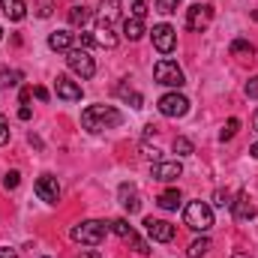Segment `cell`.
I'll use <instances>...</instances> for the list:
<instances>
[{"label": "cell", "mask_w": 258, "mask_h": 258, "mask_svg": "<svg viewBox=\"0 0 258 258\" xmlns=\"http://www.w3.org/2000/svg\"><path fill=\"white\" fill-rule=\"evenodd\" d=\"M117 12H120V3H117V0H99V21L114 24Z\"/></svg>", "instance_id": "obj_19"}, {"label": "cell", "mask_w": 258, "mask_h": 258, "mask_svg": "<svg viewBox=\"0 0 258 258\" xmlns=\"http://www.w3.org/2000/svg\"><path fill=\"white\" fill-rule=\"evenodd\" d=\"M36 15H39V18H48V15H51V0H39V3H36Z\"/></svg>", "instance_id": "obj_33"}, {"label": "cell", "mask_w": 258, "mask_h": 258, "mask_svg": "<svg viewBox=\"0 0 258 258\" xmlns=\"http://www.w3.org/2000/svg\"><path fill=\"white\" fill-rule=\"evenodd\" d=\"M147 15V3L144 0H135L132 3V18H144Z\"/></svg>", "instance_id": "obj_32"}, {"label": "cell", "mask_w": 258, "mask_h": 258, "mask_svg": "<svg viewBox=\"0 0 258 258\" xmlns=\"http://www.w3.org/2000/svg\"><path fill=\"white\" fill-rule=\"evenodd\" d=\"M153 45H156L159 54H171L174 45H177L174 27H171V24H156V27H153Z\"/></svg>", "instance_id": "obj_7"}, {"label": "cell", "mask_w": 258, "mask_h": 258, "mask_svg": "<svg viewBox=\"0 0 258 258\" xmlns=\"http://www.w3.org/2000/svg\"><path fill=\"white\" fill-rule=\"evenodd\" d=\"M228 51H231L234 57H252V54H255V45H252L249 39H234V42L228 45Z\"/></svg>", "instance_id": "obj_20"}, {"label": "cell", "mask_w": 258, "mask_h": 258, "mask_svg": "<svg viewBox=\"0 0 258 258\" xmlns=\"http://www.w3.org/2000/svg\"><path fill=\"white\" fill-rule=\"evenodd\" d=\"M0 39H3V27H0Z\"/></svg>", "instance_id": "obj_43"}, {"label": "cell", "mask_w": 258, "mask_h": 258, "mask_svg": "<svg viewBox=\"0 0 258 258\" xmlns=\"http://www.w3.org/2000/svg\"><path fill=\"white\" fill-rule=\"evenodd\" d=\"M156 201H159L162 210H177V207H180V189H165Z\"/></svg>", "instance_id": "obj_21"}, {"label": "cell", "mask_w": 258, "mask_h": 258, "mask_svg": "<svg viewBox=\"0 0 258 258\" xmlns=\"http://www.w3.org/2000/svg\"><path fill=\"white\" fill-rule=\"evenodd\" d=\"M210 18H213V6H207V3H192L186 9V27L189 30H204L210 24Z\"/></svg>", "instance_id": "obj_8"}, {"label": "cell", "mask_w": 258, "mask_h": 258, "mask_svg": "<svg viewBox=\"0 0 258 258\" xmlns=\"http://www.w3.org/2000/svg\"><path fill=\"white\" fill-rule=\"evenodd\" d=\"M117 96H120V99H126V102H132V108H141V93H135V90L126 87V84H120V87H117Z\"/></svg>", "instance_id": "obj_25"}, {"label": "cell", "mask_w": 258, "mask_h": 258, "mask_svg": "<svg viewBox=\"0 0 258 258\" xmlns=\"http://www.w3.org/2000/svg\"><path fill=\"white\" fill-rule=\"evenodd\" d=\"M123 123V114L114 105H90L81 111V126L87 132H102V129H114Z\"/></svg>", "instance_id": "obj_1"}, {"label": "cell", "mask_w": 258, "mask_h": 258, "mask_svg": "<svg viewBox=\"0 0 258 258\" xmlns=\"http://www.w3.org/2000/svg\"><path fill=\"white\" fill-rule=\"evenodd\" d=\"M156 108H159V114H165V117H183V114L189 111V99H186L183 93H165V96H159Z\"/></svg>", "instance_id": "obj_6"}, {"label": "cell", "mask_w": 258, "mask_h": 258, "mask_svg": "<svg viewBox=\"0 0 258 258\" xmlns=\"http://www.w3.org/2000/svg\"><path fill=\"white\" fill-rule=\"evenodd\" d=\"M144 228H147V234L153 237V240H159V243H171L174 240V234H177V228L171 225V222H165V219H144Z\"/></svg>", "instance_id": "obj_9"}, {"label": "cell", "mask_w": 258, "mask_h": 258, "mask_svg": "<svg viewBox=\"0 0 258 258\" xmlns=\"http://www.w3.org/2000/svg\"><path fill=\"white\" fill-rule=\"evenodd\" d=\"M66 63H69V69H72L75 75H81V78H93V75H96V60H93L90 51H84V48H69V51H66Z\"/></svg>", "instance_id": "obj_4"}, {"label": "cell", "mask_w": 258, "mask_h": 258, "mask_svg": "<svg viewBox=\"0 0 258 258\" xmlns=\"http://www.w3.org/2000/svg\"><path fill=\"white\" fill-rule=\"evenodd\" d=\"M33 189H36V195H39L45 204H57V201H60V183H57V177H51V174H42Z\"/></svg>", "instance_id": "obj_10"}, {"label": "cell", "mask_w": 258, "mask_h": 258, "mask_svg": "<svg viewBox=\"0 0 258 258\" xmlns=\"http://www.w3.org/2000/svg\"><path fill=\"white\" fill-rule=\"evenodd\" d=\"M111 231H114L117 237H123V240H129V237L135 234V228L129 225L126 219H114V222H111Z\"/></svg>", "instance_id": "obj_26"}, {"label": "cell", "mask_w": 258, "mask_h": 258, "mask_svg": "<svg viewBox=\"0 0 258 258\" xmlns=\"http://www.w3.org/2000/svg\"><path fill=\"white\" fill-rule=\"evenodd\" d=\"M87 21H90V9L87 6H72L69 9V24L72 27H84Z\"/></svg>", "instance_id": "obj_22"}, {"label": "cell", "mask_w": 258, "mask_h": 258, "mask_svg": "<svg viewBox=\"0 0 258 258\" xmlns=\"http://www.w3.org/2000/svg\"><path fill=\"white\" fill-rule=\"evenodd\" d=\"M183 222L192 231H210L213 228V210L204 201H189L186 210H183Z\"/></svg>", "instance_id": "obj_3"}, {"label": "cell", "mask_w": 258, "mask_h": 258, "mask_svg": "<svg viewBox=\"0 0 258 258\" xmlns=\"http://www.w3.org/2000/svg\"><path fill=\"white\" fill-rule=\"evenodd\" d=\"M93 42L102 45V48H114V45H117V33H114V27L105 24V21H99V24H96V33H93Z\"/></svg>", "instance_id": "obj_15"}, {"label": "cell", "mask_w": 258, "mask_h": 258, "mask_svg": "<svg viewBox=\"0 0 258 258\" xmlns=\"http://www.w3.org/2000/svg\"><path fill=\"white\" fill-rule=\"evenodd\" d=\"M150 174H153V180H162V183H171V180H177V177L183 174V165H180L177 159H168V162H156Z\"/></svg>", "instance_id": "obj_12"}, {"label": "cell", "mask_w": 258, "mask_h": 258, "mask_svg": "<svg viewBox=\"0 0 258 258\" xmlns=\"http://www.w3.org/2000/svg\"><path fill=\"white\" fill-rule=\"evenodd\" d=\"M237 129H240V120H237V117H231V120H228V123L222 126L219 138H222V141H228V138H234V135H237Z\"/></svg>", "instance_id": "obj_28"}, {"label": "cell", "mask_w": 258, "mask_h": 258, "mask_svg": "<svg viewBox=\"0 0 258 258\" xmlns=\"http://www.w3.org/2000/svg\"><path fill=\"white\" fill-rule=\"evenodd\" d=\"M42 258H48V255H42Z\"/></svg>", "instance_id": "obj_44"}, {"label": "cell", "mask_w": 258, "mask_h": 258, "mask_svg": "<svg viewBox=\"0 0 258 258\" xmlns=\"http://www.w3.org/2000/svg\"><path fill=\"white\" fill-rule=\"evenodd\" d=\"M18 183H21V174H18L15 168H12V171H6V177H3V186H6V189H15Z\"/></svg>", "instance_id": "obj_31"}, {"label": "cell", "mask_w": 258, "mask_h": 258, "mask_svg": "<svg viewBox=\"0 0 258 258\" xmlns=\"http://www.w3.org/2000/svg\"><path fill=\"white\" fill-rule=\"evenodd\" d=\"M252 129L258 132V108H255V114H252Z\"/></svg>", "instance_id": "obj_40"}, {"label": "cell", "mask_w": 258, "mask_h": 258, "mask_svg": "<svg viewBox=\"0 0 258 258\" xmlns=\"http://www.w3.org/2000/svg\"><path fill=\"white\" fill-rule=\"evenodd\" d=\"M117 195H120V204H123V210H126V213H138V210H141V201H138V189H135L132 183H120Z\"/></svg>", "instance_id": "obj_14"}, {"label": "cell", "mask_w": 258, "mask_h": 258, "mask_svg": "<svg viewBox=\"0 0 258 258\" xmlns=\"http://www.w3.org/2000/svg\"><path fill=\"white\" fill-rule=\"evenodd\" d=\"M105 222H99V219H87V222H78L75 228H72V240L75 243H84V246H99L102 240H105Z\"/></svg>", "instance_id": "obj_2"}, {"label": "cell", "mask_w": 258, "mask_h": 258, "mask_svg": "<svg viewBox=\"0 0 258 258\" xmlns=\"http://www.w3.org/2000/svg\"><path fill=\"white\" fill-rule=\"evenodd\" d=\"M81 258H99V252H96V249H90V252H84Z\"/></svg>", "instance_id": "obj_39"}, {"label": "cell", "mask_w": 258, "mask_h": 258, "mask_svg": "<svg viewBox=\"0 0 258 258\" xmlns=\"http://www.w3.org/2000/svg\"><path fill=\"white\" fill-rule=\"evenodd\" d=\"M153 75H156V81L165 84V87H183V84H186L183 69L174 63V60H159V63L153 66Z\"/></svg>", "instance_id": "obj_5"}, {"label": "cell", "mask_w": 258, "mask_h": 258, "mask_svg": "<svg viewBox=\"0 0 258 258\" xmlns=\"http://www.w3.org/2000/svg\"><path fill=\"white\" fill-rule=\"evenodd\" d=\"M6 141H9V123H6V120L0 117V147H3Z\"/></svg>", "instance_id": "obj_35"}, {"label": "cell", "mask_w": 258, "mask_h": 258, "mask_svg": "<svg viewBox=\"0 0 258 258\" xmlns=\"http://www.w3.org/2000/svg\"><path fill=\"white\" fill-rule=\"evenodd\" d=\"M177 6H180V0H156V9H159L162 15H171V12H177Z\"/></svg>", "instance_id": "obj_29"}, {"label": "cell", "mask_w": 258, "mask_h": 258, "mask_svg": "<svg viewBox=\"0 0 258 258\" xmlns=\"http://www.w3.org/2000/svg\"><path fill=\"white\" fill-rule=\"evenodd\" d=\"M72 39H75V33H69V30H54V33L48 36V48H51V51H69V48H72Z\"/></svg>", "instance_id": "obj_16"}, {"label": "cell", "mask_w": 258, "mask_h": 258, "mask_svg": "<svg viewBox=\"0 0 258 258\" xmlns=\"http://www.w3.org/2000/svg\"><path fill=\"white\" fill-rule=\"evenodd\" d=\"M246 96H249V99H258V75L246 81Z\"/></svg>", "instance_id": "obj_34"}, {"label": "cell", "mask_w": 258, "mask_h": 258, "mask_svg": "<svg viewBox=\"0 0 258 258\" xmlns=\"http://www.w3.org/2000/svg\"><path fill=\"white\" fill-rule=\"evenodd\" d=\"M231 213H234V219H240V222H249V219H255V204H252V198L246 189H240L237 198L231 201Z\"/></svg>", "instance_id": "obj_11"}, {"label": "cell", "mask_w": 258, "mask_h": 258, "mask_svg": "<svg viewBox=\"0 0 258 258\" xmlns=\"http://www.w3.org/2000/svg\"><path fill=\"white\" fill-rule=\"evenodd\" d=\"M0 9L12 18V21H21L27 15V3L24 0H0Z\"/></svg>", "instance_id": "obj_17"}, {"label": "cell", "mask_w": 258, "mask_h": 258, "mask_svg": "<svg viewBox=\"0 0 258 258\" xmlns=\"http://www.w3.org/2000/svg\"><path fill=\"white\" fill-rule=\"evenodd\" d=\"M231 258H249V255H243V252H237V255H231Z\"/></svg>", "instance_id": "obj_42"}, {"label": "cell", "mask_w": 258, "mask_h": 258, "mask_svg": "<svg viewBox=\"0 0 258 258\" xmlns=\"http://www.w3.org/2000/svg\"><path fill=\"white\" fill-rule=\"evenodd\" d=\"M18 117H21V120H30V117H33L30 105H21V108H18Z\"/></svg>", "instance_id": "obj_36"}, {"label": "cell", "mask_w": 258, "mask_h": 258, "mask_svg": "<svg viewBox=\"0 0 258 258\" xmlns=\"http://www.w3.org/2000/svg\"><path fill=\"white\" fill-rule=\"evenodd\" d=\"M213 204L216 207H231V195L225 192V189H216L213 192Z\"/></svg>", "instance_id": "obj_30"}, {"label": "cell", "mask_w": 258, "mask_h": 258, "mask_svg": "<svg viewBox=\"0 0 258 258\" xmlns=\"http://www.w3.org/2000/svg\"><path fill=\"white\" fill-rule=\"evenodd\" d=\"M54 90H57V96L66 99V102H78V99H81V84H78V81H72L69 75H57Z\"/></svg>", "instance_id": "obj_13"}, {"label": "cell", "mask_w": 258, "mask_h": 258, "mask_svg": "<svg viewBox=\"0 0 258 258\" xmlns=\"http://www.w3.org/2000/svg\"><path fill=\"white\" fill-rule=\"evenodd\" d=\"M33 96H36V99H42V102H45V99H48V90H45V87H33Z\"/></svg>", "instance_id": "obj_37"}, {"label": "cell", "mask_w": 258, "mask_h": 258, "mask_svg": "<svg viewBox=\"0 0 258 258\" xmlns=\"http://www.w3.org/2000/svg\"><path fill=\"white\" fill-rule=\"evenodd\" d=\"M144 33H147V30H144V18H132V15H129L126 21H123V36H126V39L138 42Z\"/></svg>", "instance_id": "obj_18"}, {"label": "cell", "mask_w": 258, "mask_h": 258, "mask_svg": "<svg viewBox=\"0 0 258 258\" xmlns=\"http://www.w3.org/2000/svg\"><path fill=\"white\" fill-rule=\"evenodd\" d=\"M249 153H252V156H255V159H258V141H255V144H252V147H249Z\"/></svg>", "instance_id": "obj_41"}, {"label": "cell", "mask_w": 258, "mask_h": 258, "mask_svg": "<svg viewBox=\"0 0 258 258\" xmlns=\"http://www.w3.org/2000/svg\"><path fill=\"white\" fill-rule=\"evenodd\" d=\"M18 81H21V72H18V69H0V90L15 87Z\"/></svg>", "instance_id": "obj_24"}, {"label": "cell", "mask_w": 258, "mask_h": 258, "mask_svg": "<svg viewBox=\"0 0 258 258\" xmlns=\"http://www.w3.org/2000/svg\"><path fill=\"white\" fill-rule=\"evenodd\" d=\"M207 252H210V240H207V237L192 240V243H189V249H186V255H189V258H201V255H207Z\"/></svg>", "instance_id": "obj_23"}, {"label": "cell", "mask_w": 258, "mask_h": 258, "mask_svg": "<svg viewBox=\"0 0 258 258\" xmlns=\"http://www.w3.org/2000/svg\"><path fill=\"white\" fill-rule=\"evenodd\" d=\"M0 258H18L15 249H6V246H0Z\"/></svg>", "instance_id": "obj_38"}, {"label": "cell", "mask_w": 258, "mask_h": 258, "mask_svg": "<svg viewBox=\"0 0 258 258\" xmlns=\"http://www.w3.org/2000/svg\"><path fill=\"white\" fill-rule=\"evenodd\" d=\"M174 153H177V156H192V153H195L192 141H189V138H183V135H180V138H174Z\"/></svg>", "instance_id": "obj_27"}]
</instances>
